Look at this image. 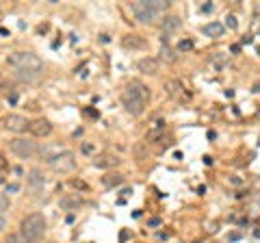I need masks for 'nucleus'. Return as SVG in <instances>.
I'll list each match as a JSON object with an SVG mask.
<instances>
[{"label":"nucleus","instance_id":"obj_1","mask_svg":"<svg viewBox=\"0 0 260 243\" xmlns=\"http://www.w3.org/2000/svg\"><path fill=\"white\" fill-rule=\"evenodd\" d=\"M147 98H150V91H147L139 81H130L126 85V89L122 91L124 106H126V111L132 115H141L143 111H146Z\"/></svg>","mask_w":260,"mask_h":243},{"label":"nucleus","instance_id":"obj_2","mask_svg":"<svg viewBox=\"0 0 260 243\" xmlns=\"http://www.w3.org/2000/svg\"><path fill=\"white\" fill-rule=\"evenodd\" d=\"M167 9H169V2H165V0H137V2H132V11L141 24H154Z\"/></svg>","mask_w":260,"mask_h":243},{"label":"nucleus","instance_id":"obj_3","mask_svg":"<svg viewBox=\"0 0 260 243\" xmlns=\"http://www.w3.org/2000/svg\"><path fill=\"white\" fill-rule=\"evenodd\" d=\"M9 65H13L16 69H20V72H26V74H37L41 68H44V63H41V59L37 57L35 52H29V50H17V52H11L7 59Z\"/></svg>","mask_w":260,"mask_h":243},{"label":"nucleus","instance_id":"obj_4","mask_svg":"<svg viewBox=\"0 0 260 243\" xmlns=\"http://www.w3.org/2000/svg\"><path fill=\"white\" fill-rule=\"evenodd\" d=\"M46 232V219L44 215L39 213H32V215H26L20 224V235L24 237L26 241H37L41 235Z\"/></svg>","mask_w":260,"mask_h":243},{"label":"nucleus","instance_id":"obj_5","mask_svg":"<svg viewBox=\"0 0 260 243\" xmlns=\"http://www.w3.org/2000/svg\"><path fill=\"white\" fill-rule=\"evenodd\" d=\"M50 167H52L54 172H61V174H67V172H72L74 167H76V154L65 150V152H59L54 154V156L48 158Z\"/></svg>","mask_w":260,"mask_h":243},{"label":"nucleus","instance_id":"obj_6","mask_svg":"<svg viewBox=\"0 0 260 243\" xmlns=\"http://www.w3.org/2000/svg\"><path fill=\"white\" fill-rule=\"evenodd\" d=\"M9 148H11V152L20 158H31L39 152V148H37L35 141H31V139H22V137L13 139V141L9 143Z\"/></svg>","mask_w":260,"mask_h":243},{"label":"nucleus","instance_id":"obj_7","mask_svg":"<svg viewBox=\"0 0 260 243\" xmlns=\"http://www.w3.org/2000/svg\"><path fill=\"white\" fill-rule=\"evenodd\" d=\"M4 128L11 130V133H24L29 128V120L24 115H17V113H11L4 118Z\"/></svg>","mask_w":260,"mask_h":243},{"label":"nucleus","instance_id":"obj_8","mask_svg":"<svg viewBox=\"0 0 260 243\" xmlns=\"http://www.w3.org/2000/svg\"><path fill=\"white\" fill-rule=\"evenodd\" d=\"M26 182H29V191H31L32 195L39 193V191L46 187V176H44V172L37 170V167H35V170H31L29 176H26Z\"/></svg>","mask_w":260,"mask_h":243},{"label":"nucleus","instance_id":"obj_9","mask_svg":"<svg viewBox=\"0 0 260 243\" xmlns=\"http://www.w3.org/2000/svg\"><path fill=\"white\" fill-rule=\"evenodd\" d=\"M29 133L35 135V137H48L52 133V124L48 120H35V122H29Z\"/></svg>","mask_w":260,"mask_h":243},{"label":"nucleus","instance_id":"obj_10","mask_svg":"<svg viewBox=\"0 0 260 243\" xmlns=\"http://www.w3.org/2000/svg\"><path fill=\"white\" fill-rule=\"evenodd\" d=\"M137 69L143 74H150V76H154V74H159V61L152 59V57H146V59H139L137 61Z\"/></svg>","mask_w":260,"mask_h":243},{"label":"nucleus","instance_id":"obj_11","mask_svg":"<svg viewBox=\"0 0 260 243\" xmlns=\"http://www.w3.org/2000/svg\"><path fill=\"white\" fill-rule=\"evenodd\" d=\"M165 93L169 98H174V100H178L184 93V85L180 81H169V83H165Z\"/></svg>","mask_w":260,"mask_h":243},{"label":"nucleus","instance_id":"obj_12","mask_svg":"<svg viewBox=\"0 0 260 243\" xmlns=\"http://www.w3.org/2000/svg\"><path fill=\"white\" fill-rule=\"evenodd\" d=\"M180 26H182V20H180L178 16H167L165 20H162V33H165V35L180 31Z\"/></svg>","mask_w":260,"mask_h":243},{"label":"nucleus","instance_id":"obj_13","mask_svg":"<svg viewBox=\"0 0 260 243\" xmlns=\"http://www.w3.org/2000/svg\"><path fill=\"white\" fill-rule=\"evenodd\" d=\"M202 33L206 37H221L224 35V24L221 22H208V24H204Z\"/></svg>","mask_w":260,"mask_h":243},{"label":"nucleus","instance_id":"obj_14","mask_svg":"<svg viewBox=\"0 0 260 243\" xmlns=\"http://www.w3.org/2000/svg\"><path fill=\"white\" fill-rule=\"evenodd\" d=\"M82 200L78 198V193H72V195H65V198H61V208H65V211H69V208H76L81 207Z\"/></svg>","mask_w":260,"mask_h":243},{"label":"nucleus","instance_id":"obj_15","mask_svg":"<svg viewBox=\"0 0 260 243\" xmlns=\"http://www.w3.org/2000/svg\"><path fill=\"white\" fill-rule=\"evenodd\" d=\"M96 167H113V165H117L119 163V158L117 156H111V154H106V156H100V158H96Z\"/></svg>","mask_w":260,"mask_h":243},{"label":"nucleus","instance_id":"obj_16","mask_svg":"<svg viewBox=\"0 0 260 243\" xmlns=\"http://www.w3.org/2000/svg\"><path fill=\"white\" fill-rule=\"evenodd\" d=\"M124 46H126V48H146V41L139 35H128L126 39H124Z\"/></svg>","mask_w":260,"mask_h":243},{"label":"nucleus","instance_id":"obj_17","mask_svg":"<svg viewBox=\"0 0 260 243\" xmlns=\"http://www.w3.org/2000/svg\"><path fill=\"white\" fill-rule=\"evenodd\" d=\"M102 182H104L106 187H117V185H122L124 182V176L122 174H109V176L102 178Z\"/></svg>","mask_w":260,"mask_h":243},{"label":"nucleus","instance_id":"obj_18","mask_svg":"<svg viewBox=\"0 0 260 243\" xmlns=\"http://www.w3.org/2000/svg\"><path fill=\"white\" fill-rule=\"evenodd\" d=\"M161 57L167 61V63H174L176 61V54H174V50L169 48V46L167 44H162V48H161Z\"/></svg>","mask_w":260,"mask_h":243},{"label":"nucleus","instance_id":"obj_19","mask_svg":"<svg viewBox=\"0 0 260 243\" xmlns=\"http://www.w3.org/2000/svg\"><path fill=\"white\" fill-rule=\"evenodd\" d=\"M191 48H193V41H191V39H182V41L178 44V50H180V52H184V50H191Z\"/></svg>","mask_w":260,"mask_h":243},{"label":"nucleus","instance_id":"obj_20","mask_svg":"<svg viewBox=\"0 0 260 243\" xmlns=\"http://www.w3.org/2000/svg\"><path fill=\"white\" fill-rule=\"evenodd\" d=\"M9 208V198L4 193H0V213H4Z\"/></svg>","mask_w":260,"mask_h":243},{"label":"nucleus","instance_id":"obj_21","mask_svg":"<svg viewBox=\"0 0 260 243\" xmlns=\"http://www.w3.org/2000/svg\"><path fill=\"white\" fill-rule=\"evenodd\" d=\"M226 24L230 26V29H236V26H239V20H236V16H232L230 13V16L226 17Z\"/></svg>","mask_w":260,"mask_h":243},{"label":"nucleus","instance_id":"obj_22","mask_svg":"<svg viewBox=\"0 0 260 243\" xmlns=\"http://www.w3.org/2000/svg\"><path fill=\"white\" fill-rule=\"evenodd\" d=\"M7 243H31V241H26L24 237L20 235V232H17V235H13V237H9V241Z\"/></svg>","mask_w":260,"mask_h":243},{"label":"nucleus","instance_id":"obj_23","mask_svg":"<svg viewBox=\"0 0 260 243\" xmlns=\"http://www.w3.org/2000/svg\"><path fill=\"white\" fill-rule=\"evenodd\" d=\"M16 191H20V185H16V182L7 187V193H16Z\"/></svg>","mask_w":260,"mask_h":243},{"label":"nucleus","instance_id":"obj_24","mask_svg":"<svg viewBox=\"0 0 260 243\" xmlns=\"http://www.w3.org/2000/svg\"><path fill=\"white\" fill-rule=\"evenodd\" d=\"M82 152L91 154V152H94V146H91V143H82Z\"/></svg>","mask_w":260,"mask_h":243},{"label":"nucleus","instance_id":"obj_25","mask_svg":"<svg viewBox=\"0 0 260 243\" xmlns=\"http://www.w3.org/2000/svg\"><path fill=\"white\" fill-rule=\"evenodd\" d=\"M4 228H7V219H4V217H0V232H2Z\"/></svg>","mask_w":260,"mask_h":243},{"label":"nucleus","instance_id":"obj_26","mask_svg":"<svg viewBox=\"0 0 260 243\" xmlns=\"http://www.w3.org/2000/svg\"><path fill=\"white\" fill-rule=\"evenodd\" d=\"M150 226H161V219H159V217H154V219H150Z\"/></svg>","mask_w":260,"mask_h":243},{"label":"nucleus","instance_id":"obj_27","mask_svg":"<svg viewBox=\"0 0 260 243\" xmlns=\"http://www.w3.org/2000/svg\"><path fill=\"white\" fill-rule=\"evenodd\" d=\"M211 9H212V4L208 2V4H204V7H202V11H204V13H208V11H211Z\"/></svg>","mask_w":260,"mask_h":243}]
</instances>
